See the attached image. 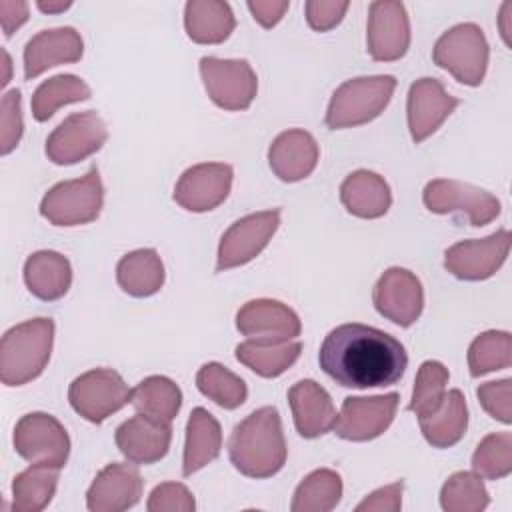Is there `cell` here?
<instances>
[{"label":"cell","mask_w":512,"mask_h":512,"mask_svg":"<svg viewBox=\"0 0 512 512\" xmlns=\"http://www.w3.org/2000/svg\"><path fill=\"white\" fill-rule=\"evenodd\" d=\"M318 362L336 384L364 390L396 384L408 368V354L388 332L350 322L326 334Z\"/></svg>","instance_id":"6da1fadb"},{"label":"cell","mask_w":512,"mask_h":512,"mask_svg":"<svg viewBox=\"0 0 512 512\" xmlns=\"http://www.w3.org/2000/svg\"><path fill=\"white\" fill-rule=\"evenodd\" d=\"M232 466L248 478H270L282 470L288 448L274 406H262L234 426L228 440Z\"/></svg>","instance_id":"7a4b0ae2"},{"label":"cell","mask_w":512,"mask_h":512,"mask_svg":"<svg viewBox=\"0 0 512 512\" xmlns=\"http://www.w3.org/2000/svg\"><path fill=\"white\" fill-rule=\"evenodd\" d=\"M54 342V322L32 318L4 332L0 342V380L4 386H22L46 368Z\"/></svg>","instance_id":"3957f363"},{"label":"cell","mask_w":512,"mask_h":512,"mask_svg":"<svg viewBox=\"0 0 512 512\" xmlns=\"http://www.w3.org/2000/svg\"><path fill=\"white\" fill-rule=\"evenodd\" d=\"M396 88V78L390 74L360 76L342 82L328 104L326 126L330 130L352 128L378 118L388 106Z\"/></svg>","instance_id":"277c9868"},{"label":"cell","mask_w":512,"mask_h":512,"mask_svg":"<svg viewBox=\"0 0 512 512\" xmlns=\"http://www.w3.org/2000/svg\"><path fill=\"white\" fill-rule=\"evenodd\" d=\"M488 40L474 22L456 24L434 44L432 60L466 86H480L488 68Z\"/></svg>","instance_id":"5b68a950"},{"label":"cell","mask_w":512,"mask_h":512,"mask_svg":"<svg viewBox=\"0 0 512 512\" xmlns=\"http://www.w3.org/2000/svg\"><path fill=\"white\" fill-rule=\"evenodd\" d=\"M102 204L104 186L98 168L92 166L82 178L52 186L40 202V214L54 226H80L96 220Z\"/></svg>","instance_id":"8992f818"},{"label":"cell","mask_w":512,"mask_h":512,"mask_svg":"<svg viewBox=\"0 0 512 512\" xmlns=\"http://www.w3.org/2000/svg\"><path fill=\"white\" fill-rule=\"evenodd\" d=\"M130 398L132 390L112 368L88 370L74 378L68 388L70 406L92 424L104 422L108 416L124 408Z\"/></svg>","instance_id":"52a82bcc"},{"label":"cell","mask_w":512,"mask_h":512,"mask_svg":"<svg viewBox=\"0 0 512 512\" xmlns=\"http://www.w3.org/2000/svg\"><path fill=\"white\" fill-rule=\"evenodd\" d=\"M424 206L434 214H458L464 216L472 226L490 224L502 210L500 200L466 182L436 178L424 186Z\"/></svg>","instance_id":"ba28073f"},{"label":"cell","mask_w":512,"mask_h":512,"mask_svg":"<svg viewBox=\"0 0 512 512\" xmlns=\"http://www.w3.org/2000/svg\"><path fill=\"white\" fill-rule=\"evenodd\" d=\"M14 450L30 464L62 468L70 454L66 428L46 412H30L14 426Z\"/></svg>","instance_id":"9c48e42d"},{"label":"cell","mask_w":512,"mask_h":512,"mask_svg":"<svg viewBox=\"0 0 512 512\" xmlns=\"http://www.w3.org/2000/svg\"><path fill=\"white\" fill-rule=\"evenodd\" d=\"M200 76L208 98L224 110H246L258 92V78L246 60L200 58Z\"/></svg>","instance_id":"30bf717a"},{"label":"cell","mask_w":512,"mask_h":512,"mask_svg":"<svg viewBox=\"0 0 512 512\" xmlns=\"http://www.w3.org/2000/svg\"><path fill=\"white\" fill-rule=\"evenodd\" d=\"M280 226V210H262L236 220L220 238L216 270H230L254 260Z\"/></svg>","instance_id":"8fae6325"},{"label":"cell","mask_w":512,"mask_h":512,"mask_svg":"<svg viewBox=\"0 0 512 512\" xmlns=\"http://www.w3.org/2000/svg\"><path fill=\"white\" fill-rule=\"evenodd\" d=\"M108 138V128L94 110L70 114L46 140V156L54 164H76L98 152Z\"/></svg>","instance_id":"7c38bea8"},{"label":"cell","mask_w":512,"mask_h":512,"mask_svg":"<svg viewBox=\"0 0 512 512\" xmlns=\"http://www.w3.org/2000/svg\"><path fill=\"white\" fill-rule=\"evenodd\" d=\"M400 396L396 392L380 396H348L334 420V434L350 442L378 438L394 420Z\"/></svg>","instance_id":"4fadbf2b"},{"label":"cell","mask_w":512,"mask_h":512,"mask_svg":"<svg viewBox=\"0 0 512 512\" xmlns=\"http://www.w3.org/2000/svg\"><path fill=\"white\" fill-rule=\"evenodd\" d=\"M510 232L506 228L480 240H462L444 252V268L460 280H486L506 262Z\"/></svg>","instance_id":"5bb4252c"},{"label":"cell","mask_w":512,"mask_h":512,"mask_svg":"<svg viewBox=\"0 0 512 512\" xmlns=\"http://www.w3.org/2000/svg\"><path fill=\"white\" fill-rule=\"evenodd\" d=\"M372 302L378 314L408 328L420 318L424 308L422 282L414 272L392 266L378 278L372 290Z\"/></svg>","instance_id":"9a60e30c"},{"label":"cell","mask_w":512,"mask_h":512,"mask_svg":"<svg viewBox=\"0 0 512 512\" xmlns=\"http://www.w3.org/2000/svg\"><path fill=\"white\" fill-rule=\"evenodd\" d=\"M236 328L248 340L260 344L288 342L302 332L298 314L272 298H256L236 312Z\"/></svg>","instance_id":"2e32d148"},{"label":"cell","mask_w":512,"mask_h":512,"mask_svg":"<svg viewBox=\"0 0 512 512\" xmlns=\"http://www.w3.org/2000/svg\"><path fill=\"white\" fill-rule=\"evenodd\" d=\"M230 164L204 162L182 172L174 186V200L188 212H208L220 206L232 188Z\"/></svg>","instance_id":"e0dca14e"},{"label":"cell","mask_w":512,"mask_h":512,"mask_svg":"<svg viewBox=\"0 0 512 512\" xmlns=\"http://www.w3.org/2000/svg\"><path fill=\"white\" fill-rule=\"evenodd\" d=\"M368 54L378 62L400 60L410 46V22L402 2L378 0L370 4L366 28Z\"/></svg>","instance_id":"ac0fdd59"},{"label":"cell","mask_w":512,"mask_h":512,"mask_svg":"<svg viewBox=\"0 0 512 512\" xmlns=\"http://www.w3.org/2000/svg\"><path fill=\"white\" fill-rule=\"evenodd\" d=\"M458 98L450 96L440 80L420 78L410 84L406 114L410 136L416 144L434 134L442 122L454 112Z\"/></svg>","instance_id":"d6986e66"},{"label":"cell","mask_w":512,"mask_h":512,"mask_svg":"<svg viewBox=\"0 0 512 512\" xmlns=\"http://www.w3.org/2000/svg\"><path fill=\"white\" fill-rule=\"evenodd\" d=\"M142 496V476L126 462H112L102 468L86 492L90 512H122L138 504Z\"/></svg>","instance_id":"ffe728a7"},{"label":"cell","mask_w":512,"mask_h":512,"mask_svg":"<svg viewBox=\"0 0 512 512\" xmlns=\"http://www.w3.org/2000/svg\"><path fill=\"white\" fill-rule=\"evenodd\" d=\"M84 54V42L76 28L62 26L40 30L24 46V78L32 80L58 64L78 62Z\"/></svg>","instance_id":"44dd1931"},{"label":"cell","mask_w":512,"mask_h":512,"mask_svg":"<svg viewBox=\"0 0 512 512\" xmlns=\"http://www.w3.org/2000/svg\"><path fill=\"white\" fill-rule=\"evenodd\" d=\"M114 440L128 462L154 464L166 456L172 440V428L170 424L136 414L116 428Z\"/></svg>","instance_id":"7402d4cb"},{"label":"cell","mask_w":512,"mask_h":512,"mask_svg":"<svg viewBox=\"0 0 512 512\" xmlns=\"http://www.w3.org/2000/svg\"><path fill=\"white\" fill-rule=\"evenodd\" d=\"M318 142L306 130L292 128L274 138L268 148V164L282 182H298L318 164Z\"/></svg>","instance_id":"603a6c76"},{"label":"cell","mask_w":512,"mask_h":512,"mask_svg":"<svg viewBox=\"0 0 512 512\" xmlns=\"http://www.w3.org/2000/svg\"><path fill=\"white\" fill-rule=\"evenodd\" d=\"M288 404L294 426L304 438L326 434L336 420V408L330 394L314 380H300L288 390Z\"/></svg>","instance_id":"cb8c5ba5"},{"label":"cell","mask_w":512,"mask_h":512,"mask_svg":"<svg viewBox=\"0 0 512 512\" xmlns=\"http://www.w3.org/2000/svg\"><path fill=\"white\" fill-rule=\"evenodd\" d=\"M340 200L344 208L358 218L374 220L388 212L392 192L388 182L370 170H356L340 184Z\"/></svg>","instance_id":"d4e9b609"},{"label":"cell","mask_w":512,"mask_h":512,"mask_svg":"<svg viewBox=\"0 0 512 512\" xmlns=\"http://www.w3.org/2000/svg\"><path fill=\"white\" fill-rule=\"evenodd\" d=\"M24 282L32 296L52 302L62 298L72 284V266L54 250H40L24 262Z\"/></svg>","instance_id":"484cf974"},{"label":"cell","mask_w":512,"mask_h":512,"mask_svg":"<svg viewBox=\"0 0 512 512\" xmlns=\"http://www.w3.org/2000/svg\"><path fill=\"white\" fill-rule=\"evenodd\" d=\"M222 448V430L218 420L202 406L194 408L186 424V444L182 458V474L192 476L218 458Z\"/></svg>","instance_id":"4316f807"},{"label":"cell","mask_w":512,"mask_h":512,"mask_svg":"<svg viewBox=\"0 0 512 512\" xmlns=\"http://www.w3.org/2000/svg\"><path fill=\"white\" fill-rule=\"evenodd\" d=\"M236 26L232 8L222 0H190L184 6V28L198 44H220Z\"/></svg>","instance_id":"83f0119b"},{"label":"cell","mask_w":512,"mask_h":512,"mask_svg":"<svg viewBox=\"0 0 512 512\" xmlns=\"http://www.w3.org/2000/svg\"><path fill=\"white\" fill-rule=\"evenodd\" d=\"M420 430L434 448H450L462 440L468 428V408L464 394L454 388L442 398V404L428 416L418 418Z\"/></svg>","instance_id":"f1b7e54d"},{"label":"cell","mask_w":512,"mask_h":512,"mask_svg":"<svg viewBox=\"0 0 512 512\" xmlns=\"http://www.w3.org/2000/svg\"><path fill=\"white\" fill-rule=\"evenodd\" d=\"M116 280L126 294L146 298L162 288L164 264L156 250L140 248L120 258L116 266Z\"/></svg>","instance_id":"f546056e"},{"label":"cell","mask_w":512,"mask_h":512,"mask_svg":"<svg viewBox=\"0 0 512 512\" xmlns=\"http://www.w3.org/2000/svg\"><path fill=\"white\" fill-rule=\"evenodd\" d=\"M130 404L146 418L170 424L182 406V392L178 384L166 376H148L134 390Z\"/></svg>","instance_id":"4dcf8cb0"},{"label":"cell","mask_w":512,"mask_h":512,"mask_svg":"<svg viewBox=\"0 0 512 512\" xmlns=\"http://www.w3.org/2000/svg\"><path fill=\"white\" fill-rule=\"evenodd\" d=\"M300 352L302 344L292 340L280 344H260L246 340L236 346V360L262 378H276L298 360Z\"/></svg>","instance_id":"1f68e13d"},{"label":"cell","mask_w":512,"mask_h":512,"mask_svg":"<svg viewBox=\"0 0 512 512\" xmlns=\"http://www.w3.org/2000/svg\"><path fill=\"white\" fill-rule=\"evenodd\" d=\"M58 484V468L30 464L24 472L16 474L12 482V510L14 512H40L44 510Z\"/></svg>","instance_id":"d6a6232c"},{"label":"cell","mask_w":512,"mask_h":512,"mask_svg":"<svg viewBox=\"0 0 512 512\" xmlns=\"http://www.w3.org/2000/svg\"><path fill=\"white\" fill-rule=\"evenodd\" d=\"M342 498V478L330 468L310 472L296 488L292 512H330Z\"/></svg>","instance_id":"836d02e7"},{"label":"cell","mask_w":512,"mask_h":512,"mask_svg":"<svg viewBox=\"0 0 512 512\" xmlns=\"http://www.w3.org/2000/svg\"><path fill=\"white\" fill-rule=\"evenodd\" d=\"M90 98V86L74 76V74H58L48 80H44L32 94V116L38 122H46L52 118V114L72 102H82Z\"/></svg>","instance_id":"e575fe53"},{"label":"cell","mask_w":512,"mask_h":512,"mask_svg":"<svg viewBox=\"0 0 512 512\" xmlns=\"http://www.w3.org/2000/svg\"><path fill=\"white\" fill-rule=\"evenodd\" d=\"M198 390L224 410H234L246 402V382L218 362L204 364L196 374Z\"/></svg>","instance_id":"d590c367"},{"label":"cell","mask_w":512,"mask_h":512,"mask_svg":"<svg viewBox=\"0 0 512 512\" xmlns=\"http://www.w3.org/2000/svg\"><path fill=\"white\" fill-rule=\"evenodd\" d=\"M512 364V336L506 330H488L476 336L468 348V368L474 378Z\"/></svg>","instance_id":"8d00e7d4"},{"label":"cell","mask_w":512,"mask_h":512,"mask_svg":"<svg viewBox=\"0 0 512 512\" xmlns=\"http://www.w3.org/2000/svg\"><path fill=\"white\" fill-rule=\"evenodd\" d=\"M488 502V490L476 472H456L440 490V506L446 512H480Z\"/></svg>","instance_id":"74e56055"},{"label":"cell","mask_w":512,"mask_h":512,"mask_svg":"<svg viewBox=\"0 0 512 512\" xmlns=\"http://www.w3.org/2000/svg\"><path fill=\"white\" fill-rule=\"evenodd\" d=\"M448 378H450L448 368L442 362H438V360L422 362L418 368L416 380H414L412 400H410L408 408L418 418L432 414L442 404Z\"/></svg>","instance_id":"f35d334b"},{"label":"cell","mask_w":512,"mask_h":512,"mask_svg":"<svg viewBox=\"0 0 512 512\" xmlns=\"http://www.w3.org/2000/svg\"><path fill=\"white\" fill-rule=\"evenodd\" d=\"M472 470L488 480L506 478L512 472V434H488L472 454Z\"/></svg>","instance_id":"ab89813d"},{"label":"cell","mask_w":512,"mask_h":512,"mask_svg":"<svg viewBox=\"0 0 512 512\" xmlns=\"http://www.w3.org/2000/svg\"><path fill=\"white\" fill-rule=\"evenodd\" d=\"M20 90H8L2 96V112H0V152L6 156L10 154L24 132L22 122V108H20Z\"/></svg>","instance_id":"60d3db41"},{"label":"cell","mask_w":512,"mask_h":512,"mask_svg":"<svg viewBox=\"0 0 512 512\" xmlns=\"http://www.w3.org/2000/svg\"><path fill=\"white\" fill-rule=\"evenodd\" d=\"M476 396L482 408L498 422L510 424L512 422V380L502 378L494 382L480 384L476 388Z\"/></svg>","instance_id":"b9f144b4"},{"label":"cell","mask_w":512,"mask_h":512,"mask_svg":"<svg viewBox=\"0 0 512 512\" xmlns=\"http://www.w3.org/2000/svg\"><path fill=\"white\" fill-rule=\"evenodd\" d=\"M146 508L148 512H192L196 502L184 484L162 482L150 492Z\"/></svg>","instance_id":"7bdbcfd3"},{"label":"cell","mask_w":512,"mask_h":512,"mask_svg":"<svg viewBox=\"0 0 512 512\" xmlns=\"http://www.w3.org/2000/svg\"><path fill=\"white\" fill-rule=\"evenodd\" d=\"M348 2L336 0H308L306 2V22L316 32H328L344 18L348 10Z\"/></svg>","instance_id":"ee69618b"},{"label":"cell","mask_w":512,"mask_h":512,"mask_svg":"<svg viewBox=\"0 0 512 512\" xmlns=\"http://www.w3.org/2000/svg\"><path fill=\"white\" fill-rule=\"evenodd\" d=\"M402 490L404 482H392L368 494L358 506L356 512H398L402 508Z\"/></svg>","instance_id":"f6af8a7d"},{"label":"cell","mask_w":512,"mask_h":512,"mask_svg":"<svg viewBox=\"0 0 512 512\" xmlns=\"http://www.w3.org/2000/svg\"><path fill=\"white\" fill-rule=\"evenodd\" d=\"M246 6L258 24H262L264 28H272L282 20L286 10L290 8V2H286V0H250Z\"/></svg>","instance_id":"bcb514c9"},{"label":"cell","mask_w":512,"mask_h":512,"mask_svg":"<svg viewBox=\"0 0 512 512\" xmlns=\"http://www.w3.org/2000/svg\"><path fill=\"white\" fill-rule=\"evenodd\" d=\"M28 20V4L22 0H0L2 32L10 38Z\"/></svg>","instance_id":"7dc6e473"},{"label":"cell","mask_w":512,"mask_h":512,"mask_svg":"<svg viewBox=\"0 0 512 512\" xmlns=\"http://www.w3.org/2000/svg\"><path fill=\"white\" fill-rule=\"evenodd\" d=\"M36 6L42 10V12H48V14H56V12H64V10H68L70 6H72V2H62V0H48V2H44V0H38L36 2Z\"/></svg>","instance_id":"c3c4849f"},{"label":"cell","mask_w":512,"mask_h":512,"mask_svg":"<svg viewBox=\"0 0 512 512\" xmlns=\"http://www.w3.org/2000/svg\"><path fill=\"white\" fill-rule=\"evenodd\" d=\"M512 8V4L510 2H506L504 6H502V12H500V24H502V36H504V42L510 46V30H508V26H504V22L508 20V10Z\"/></svg>","instance_id":"681fc988"},{"label":"cell","mask_w":512,"mask_h":512,"mask_svg":"<svg viewBox=\"0 0 512 512\" xmlns=\"http://www.w3.org/2000/svg\"><path fill=\"white\" fill-rule=\"evenodd\" d=\"M2 54H4V64H6V78L2 80V86H6V84H8V80H10V76H8V70H10V56H8V52H6V50H4Z\"/></svg>","instance_id":"f907efd6"}]
</instances>
